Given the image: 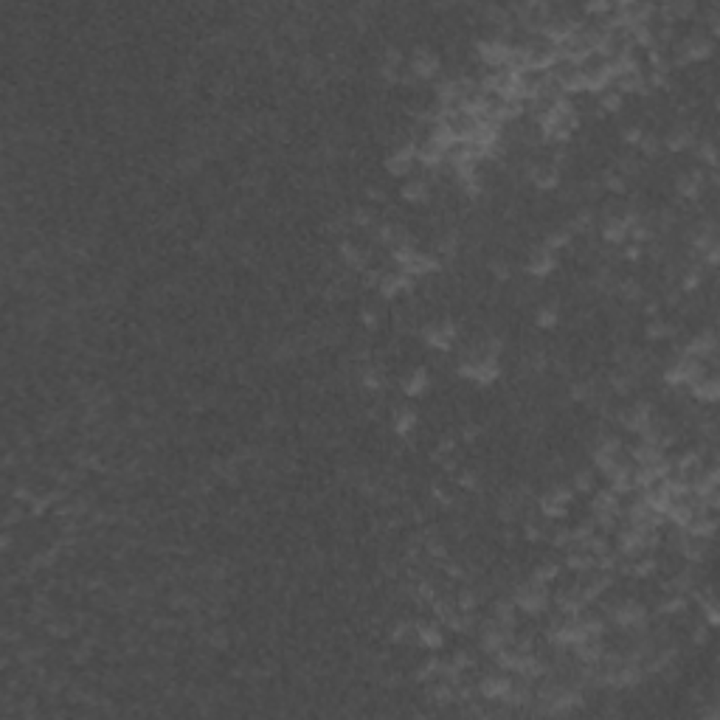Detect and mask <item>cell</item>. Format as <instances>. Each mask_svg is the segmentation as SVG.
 <instances>
[{
    "mask_svg": "<svg viewBox=\"0 0 720 720\" xmlns=\"http://www.w3.org/2000/svg\"><path fill=\"white\" fill-rule=\"evenodd\" d=\"M509 596H513V603L518 611L529 614V616H537V614H543L549 611V603H552V596H549V588L543 583H537V580H524V583H513V588H509Z\"/></svg>",
    "mask_w": 720,
    "mask_h": 720,
    "instance_id": "1",
    "label": "cell"
},
{
    "mask_svg": "<svg viewBox=\"0 0 720 720\" xmlns=\"http://www.w3.org/2000/svg\"><path fill=\"white\" fill-rule=\"evenodd\" d=\"M423 341L436 352H450L459 341V324L453 318H439L423 326Z\"/></svg>",
    "mask_w": 720,
    "mask_h": 720,
    "instance_id": "2",
    "label": "cell"
},
{
    "mask_svg": "<svg viewBox=\"0 0 720 720\" xmlns=\"http://www.w3.org/2000/svg\"><path fill=\"white\" fill-rule=\"evenodd\" d=\"M572 501H574L572 484H552L543 495L537 498V509H540V515H543V518L557 521V518H565L568 504H572Z\"/></svg>",
    "mask_w": 720,
    "mask_h": 720,
    "instance_id": "3",
    "label": "cell"
},
{
    "mask_svg": "<svg viewBox=\"0 0 720 720\" xmlns=\"http://www.w3.org/2000/svg\"><path fill=\"white\" fill-rule=\"evenodd\" d=\"M509 51H513V45H509L506 37H498V34H490L484 40H478L475 43V56L482 59V63L487 68H501L509 63Z\"/></svg>",
    "mask_w": 720,
    "mask_h": 720,
    "instance_id": "4",
    "label": "cell"
},
{
    "mask_svg": "<svg viewBox=\"0 0 720 720\" xmlns=\"http://www.w3.org/2000/svg\"><path fill=\"white\" fill-rule=\"evenodd\" d=\"M526 177L532 180L535 189H540V192H554V189L560 186V180H563V172H560L549 158H546V161L535 158V161H529V166H526Z\"/></svg>",
    "mask_w": 720,
    "mask_h": 720,
    "instance_id": "5",
    "label": "cell"
},
{
    "mask_svg": "<svg viewBox=\"0 0 720 720\" xmlns=\"http://www.w3.org/2000/svg\"><path fill=\"white\" fill-rule=\"evenodd\" d=\"M706 186H709L706 169H701V166L675 175V192H678V197H684V200H689V203L701 200L704 192H706Z\"/></svg>",
    "mask_w": 720,
    "mask_h": 720,
    "instance_id": "6",
    "label": "cell"
},
{
    "mask_svg": "<svg viewBox=\"0 0 720 720\" xmlns=\"http://www.w3.org/2000/svg\"><path fill=\"white\" fill-rule=\"evenodd\" d=\"M408 71H411L414 79H436V76L442 74V59L436 56V51L419 45V48H414V54H411Z\"/></svg>",
    "mask_w": 720,
    "mask_h": 720,
    "instance_id": "7",
    "label": "cell"
},
{
    "mask_svg": "<svg viewBox=\"0 0 720 720\" xmlns=\"http://www.w3.org/2000/svg\"><path fill=\"white\" fill-rule=\"evenodd\" d=\"M509 689H513V675H506V670L487 673V675H482V681H478V695L484 701H493V704H504Z\"/></svg>",
    "mask_w": 720,
    "mask_h": 720,
    "instance_id": "8",
    "label": "cell"
},
{
    "mask_svg": "<svg viewBox=\"0 0 720 720\" xmlns=\"http://www.w3.org/2000/svg\"><path fill=\"white\" fill-rule=\"evenodd\" d=\"M414 164H416V144L411 138H405L392 149V155L385 158V172L394 175V177H405L414 169Z\"/></svg>",
    "mask_w": 720,
    "mask_h": 720,
    "instance_id": "9",
    "label": "cell"
},
{
    "mask_svg": "<svg viewBox=\"0 0 720 720\" xmlns=\"http://www.w3.org/2000/svg\"><path fill=\"white\" fill-rule=\"evenodd\" d=\"M416 290V279L408 276L405 270H388V273L380 276L377 293L383 298H397V295H411Z\"/></svg>",
    "mask_w": 720,
    "mask_h": 720,
    "instance_id": "10",
    "label": "cell"
},
{
    "mask_svg": "<svg viewBox=\"0 0 720 720\" xmlns=\"http://www.w3.org/2000/svg\"><path fill=\"white\" fill-rule=\"evenodd\" d=\"M695 133L698 127L689 124V122H675L664 135H662V146L667 153H684V149L695 146Z\"/></svg>",
    "mask_w": 720,
    "mask_h": 720,
    "instance_id": "11",
    "label": "cell"
},
{
    "mask_svg": "<svg viewBox=\"0 0 720 720\" xmlns=\"http://www.w3.org/2000/svg\"><path fill=\"white\" fill-rule=\"evenodd\" d=\"M557 267V254L543 243V245H535L529 251V259H526V270L532 279H546L552 270Z\"/></svg>",
    "mask_w": 720,
    "mask_h": 720,
    "instance_id": "12",
    "label": "cell"
},
{
    "mask_svg": "<svg viewBox=\"0 0 720 720\" xmlns=\"http://www.w3.org/2000/svg\"><path fill=\"white\" fill-rule=\"evenodd\" d=\"M397 270H405L408 276H431V273H439L442 270V262L436 254H423V251H414Z\"/></svg>",
    "mask_w": 720,
    "mask_h": 720,
    "instance_id": "13",
    "label": "cell"
},
{
    "mask_svg": "<svg viewBox=\"0 0 720 720\" xmlns=\"http://www.w3.org/2000/svg\"><path fill=\"white\" fill-rule=\"evenodd\" d=\"M693 400L704 403V405H715L720 400V380L715 374H704L701 380H695L693 385H686Z\"/></svg>",
    "mask_w": 720,
    "mask_h": 720,
    "instance_id": "14",
    "label": "cell"
},
{
    "mask_svg": "<svg viewBox=\"0 0 720 720\" xmlns=\"http://www.w3.org/2000/svg\"><path fill=\"white\" fill-rule=\"evenodd\" d=\"M338 254H341V259H344V265H346L349 270H360V273H363V270L369 267V259H372L369 248L355 245L352 239H344V243L338 245Z\"/></svg>",
    "mask_w": 720,
    "mask_h": 720,
    "instance_id": "15",
    "label": "cell"
},
{
    "mask_svg": "<svg viewBox=\"0 0 720 720\" xmlns=\"http://www.w3.org/2000/svg\"><path fill=\"white\" fill-rule=\"evenodd\" d=\"M416 644L428 650H442L445 647V633L439 622H416Z\"/></svg>",
    "mask_w": 720,
    "mask_h": 720,
    "instance_id": "16",
    "label": "cell"
},
{
    "mask_svg": "<svg viewBox=\"0 0 720 720\" xmlns=\"http://www.w3.org/2000/svg\"><path fill=\"white\" fill-rule=\"evenodd\" d=\"M599 234H603V239L608 245H625L627 243V223H625V217L622 214H605Z\"/></svg>",
    "mask_w": 720,
    "mask_h": 720,
    "instance_id": "17",
    "label": "cell"
},
{
    "mask_svg": "<svg viewBox=\"0 0 720 720\" xmlns=\"http://www.w3.org/2000/svg\"><path fill=\"white\" fill-rule=\"evenodd\" d=\"M428 385H431V374H428L425 366L411 369V372L403 377V383H400V388H403V394H405V397H419V394H425V392H428Z\"/></svg>",
    "mask_w": 720,
    "mask_h": 720,
    "instance_id": "18",
    "label": "cell"
},
{
    "mask_svg": "<svg viewBox=\"0 0 720 720\" xmlns=\"http://www.w3.org/2000/svg\"><path fill=\"white\" fill-rule=\"evenodd\" d=\"M400 197L405 203L423 205V203L431 200V183H428V180H423V177H411V180H405V186L400 189Z\"/></svg>",
    "mask_w": 720,
    "mask_h": 720,
    "instance_id": "19",
    "label": "cell"
},
{
    "mask_svg": "<svg viewBox=\"0 0 720 720\" xmlns=\"http://www.w3.org/2000/svg\"><path fill=\"white\" fill-rule=\"evenodd\" d=\"M605 513L619 515V493H614L611 487L596 490L591 498V515H605Z\"/></svg>",
    "mask_w": 720,
    "mask_h": 720,
    "instance_id": "20",
    "label": "cell"
},
{
    "mask_svg": "<svg viewBox=\"0 0 720 720\" xmlns=\"http://www.w3.org/2000/svg\"><path fill=\"white\" fill-rule=\"evenodd\" d=\"M675 335H678V326H675L673 321L650 318V321L644 324V338L653 341V344H658V341H670V338H675Z\"/></svg>",
    "mask_w": 720,
    "mask_h": 720,
    "instance_id": "21",
    "label": "cell"
},
{
    "mask_svg": "<svg viewBox=\"0 0 720 720\" xmlns=\"http://www.w3.org/2000/svg\"><path fill=\"white\" fill-rule=\"evenodd\" d=\"M360 385H363L366 392H383V388H385V372H383V366L366 363L363 369H360Z\"/></svg>",
    "mask_w": 720,
    "mask_h": 720,
    "instance_id": "22",
    "label": "cell"
},
{
    "mask_svg": "<svg viewBox=\"0 0 720 720\" xmlns=\"http://www.w3.org/2000/svg\"><path fill=\"white\" fill-rule=\"evenodd\" d=\"M622 104H625V96H622V93H616L614 87L603 90V93H599V104H596V118L619 113V110H622Z\"/></svg>",
    "mask_w": 720,
    "mask_h": 720,
    "instance_id": "23",
    "label": "cell"
},
{
    "mask_svg": "<svg viewBox=\"0 0 720 720\" xmlns=\"http://www.w3.org/2000/svg\"><path fill=\"white\" fill-rule=\"evenodd\" d=\"M616 295L625 304H639V302H644V287H642L639 279H619Z\"/></svg>",
    "mask_w": 720,
    "mask_h": 720,
    "instance_id": "24",
    "label": "cell"
},
{
    "mask_svg": "<svg viewBox=\"0 0 720 720\" xmlns=\"http://www.w3.org/2000/svg\"><path fill=\"white\" fill-rule=\"evenodd\" d=\"M535 324L540 329H554L560 324V304L557 302H546L535 310Z\"/></svg>",
    "mask_w": 720,
    "mask_h": 720,
    "instance_id": "25",
    "label": "cell"
},
{
    "mask_svg": "<svg viewBox=\"0 0 720 720\" xmlns=\"http://www.w3.org/2000/svg\"><path fill=\"white\" fill-rule=\"evenodd\" d=\"M686 605H689V599L684 594H667L662 603H658V614L662 616H684Z\"/></svg>",
    "mask_w": 720,
    "mask_h": 720,
    "instance_id": "26",
    "label": "cell"
},
{
    "mask_svg": "<svg viewBox=\"0 0 720 720\" xmlns=\"http://www.w3.org/2000/svg\"><path fill=\"white\" fill-rule=\"evenodd\" d=\"M414 428H416V411L414 408H397L394 411V434L397 436H408V434H414Z\"/></svg>",
    "mask_w": 720,
    "mask_h": 720,
    "instance_id": "27",
    "label": "cell"
},
{
    "mask_svg": "<svg viewBox=\"0 0 720 720\" xmlns=\"http://www.w3.org/2000/svg\"><path fill=\"white\" fill-rule=\"evenodd\" d=\"M456 482H459L462 490L478 493V490H482V467H459Z\"/></svg>",
    "mask_w": 720,
    "mask_h": 720,
    "instance_id": "28",
    "label": "cell"
},
{
    "mask_svg": "<svg viewBox=\"0 0 720 720\" xmlns=\"http://www.w3.org/2000/svg\"><path fill=\"white\" fill-rule=\"evenodd\" d=\"M546 245H549L554 254L563 251V248H572V245H574V234H572V228H568V225H560V228L549 231Z\"/></svg>",
    "mask_w": 720,
    "mask_h": 720,
    "instance_id": "29",
    "label": "cell"
},
{
    "mask_svg": "<svg viewBox=\"0 0 720 720\" xmlns=\"http://www.w3.org/2000/svg\"><path fill=\"white\" fill-rule=\"evenodd\" d=\"M599 186H603L605 192H614V194H625V192L630 189L627 177H625V175H619L616 169H608V172H603V177H599Z\"/></svg>",
    "mask_w": 720,
    "mask_h": 720,
    "instance_id": "30",
    "label": "cell"
},
{
    "mask_svg": "<svg viewBox=\"0 0 720 720\" xmlns=\"http://www.w3.org/2000/svg\"><path fill=\"white\" fill-rule=\"evenodd\" d=\"M478 605H482V596H478V591L473 585H464L459 594H456V608L462 614H475Z\"/></svg>",
    "mask_w": 720,
    "mask_h": 720,
    "instance_id": "31",
    "label": "cell"
},
{
    "mask_svg": "<svg viewBox=\"0 0 720 720\" xmlns=\"http://www.w3.org/2000/svg\"><path fill=\"white\" fill-rule=\"evenodd\" d=\"M568 228H572V234H591V231L596 228L594 208H580V212L574 214V220L568 223Z\"/></svg>",
    "mask_w": 720,
    "mask_h": 720,
    "instance_id": "32",
    "label": "cell"
},
{
    "mask_svg": "<svg viewBox=\"0 0 720 720\" xmlns=\"http://www.w3.org/2000/svg\"><path fill=\"white\" fill-rule=\"evenodd\" d=\"M557 577H560V563H554V560H543V563H537V565L532 568V580L543 583V585L554 583Z\"/></svg>",
    "mask_w": 720,
    "mask_h": 720,
    "instance_id": "33",
    "label": "cell"
},
{
    "mask_svg": "<svg viewBox=\"0 0 720 720\" xmlns=\"http://www.w3.org/2000/svg\"><path fill=\"white\" fill-rule=\"evenodd\" d=\"M639 153H642V158H658V155L664 153L662 135H655V133L644 130V135H642V141H639Z\"/></svg>",
    "mask_w": 720,
    "mask_h": 720,
    "instance_id": "34",
    "label": "cell"
},
{
    "mask_svg": "<svg viewBox=\"0 0 720 720\" xmlns=\"http://www.w3.org/2000/svg\"><path fill=\"white\" fill-rule=\"evenodd\" d=\"M392 642H394V644L416 642V622H411V619H400V622L392 627Z\"/></svg>",
    "mask_w": 720,
    "mask_h": 720,
    "instance_id": "35",
    "label": "cell"
},
{
    "mask_svg": "<svg viewBox=\"0 0 720 720\" xmlns=\"http://www.w3.org/2000/svg\"><path fill=\"white\" fill-rule=\"evenodd\" d=\"M594 470L591 467H580L574 470V478H572V490L574 493H594Z\"/></svg>",
    "mask_w": 720,
    "mask_h": 720,
    "instance_id": "36",
    "label": "cell"
},
{
    "mask_svg": "<svg viewBox=\"0 0 720 720\" xmlns=\"http://www.w3.org/2000/svg\"><path fill=\"white\" fill-rule=\"evenodd\" d=\"M698 161L706 166V169H717V153H715V141L712 138H704L698 144Z\"/></svg>",
    "mask_w": 720,
    "mask_h": 720,
    "instance_id": "37",
    "label": "cell"
},
{
    "mask_svg": "<svg viewBox=\"0 0 720 720\" xmlns=\"http://www.w3.org/2000/svg\"><path fill=\"white\" fill-rule=\"evenodd\" d=\"M490 273L498 282H509V279H513V265H509L506 259H501V256H495V259H490Z\"/></svg>",
    "mask_w": 720,
    "mask_h": 720,
    "instance_id": "38",
    "label": "cell"
},
{
    "mask_svg": "<svg viewBox=\"0 0 720 720\" xmlns=\"http://www.w3.org/2000/svg\"><path fill=\"white\" fill-rule=\"evenodd\" d=\"M431 498L439 504V506H445V509H450V506H456V495L450 493V490H445L442 484H434L431 487Z\"/></svg>",
    "mask_w": 720,
    "mask_h": 720,
    "instance_id": "39",
    "label": "cell"
},
{
    "mask_svg": "<svg viewBox=\"0 0 720 720\" xmlns=\"http://www.w3.org/2000/svg\"><path fill=\"white\" fill-rule=\"evenodd\" d=\"M622 144H630V146H639V141H642V135H644V127H639V124H630V127H622Z\"/></svg>",
    "mask_w": 720,
    "mask_h": 720,
    "instance_id": "40",
    "label": "cell"
},
{
    "mask_svg": "<svg viewBox=\"0 0 720 720\" xmlns=\"http://www.w3.org/2000/svg\"><path fill=\"white\" fill-rule=\"evenodd\" d=\"M360 324H363L366 329H377L380 326V313H377V307H360Z\"/></svg>",
    "mask_w": 720,
    "mask_h": 720,
    "instance_id": "41",
    "label": "cell"
},
{
    "mask_svg": "<svg viewBox=\"0 0 720 720\" xmlns=\"http://www.w3.org/2000/svg\"><path fill=\"white\" fill-rule=\"evenodd\" d=\"M583 12H585V14H605V17H608V14L614 12V3H608V0H596V3H585Z\"/></svg>",
    "mask_w": 720,
    "mask_h": 720,
    "instance_id": "42",
    "label": "cell"
},
{
    "mask_svg": "<svg viewBox=\"0 0 720 720\" xmlns=\"http://www.w3.org/2000/svg\"><path fill=\"white\" fill-rule=\"evenodd\" d=\"M478 436H482V425L473 423V419H467V423L462 425V439L464 442H475Z\"/></svg>",
    "mask_w": 720,
    "mask_h": 720,
    "instance_id": "43",
    "label": "cell"
},
{
    "mask_svg": "<svg viewBox=\"0 0 720 720\" xmlns=\"http://www.w3.org/2000/svg\"><path fill=\"white\" fill-rule=\"evenodd\" d=\"M693 642L706 644L709 642V625H693Z\"/></svg>",
    "mask_w": 720,
    "mask_h": 720,
    "instance_id": "44",
    "label": "cell"
},
{
    "mask_svg": "<svg viewBox=\"0 0 720 720\" xmlns=\"http://www.w3.org/2000/svg\"><path fill=\"white\" fill-rule=\"evenodd\" d=\"M642 256V245H636V243H630V245H625V251H622V259H630V262H636Z\"/></svg>",
    "mask_w": 720,
    "mask_h": 720,
    "instance_id": "45",
    "label": "cell"
},
{
    "mask_svg": "<svg viewBox=\"0 0 720 720\" xmlns=\"http://www.w3.org/2000/svg\"><path fill=\"white\" fill-rule=\"evenodd\" d=\"M212 644H214V647H225V644H228V633H225L223 627H217L214 633H212Z\"/></svg>",
    "mask_w": 720,
    "mask_h": 720,
    "instance_id": "46",
    "label": "cell"
},
{
    "mask_svg": "<svg viewBox=\"0 0 720 720\" xmlns=\"http://www.w3.org/2000/svg\"><path fill=\"white\" fill-rule=\"evenodd\" d=\"M501 543H504L506 549H513V546H515V532H513V529H504V532H501Z\"/></svg>",
    "mask_w": 720,
    "mask_h": 720,
    "instance_id": "47",
    "label": "cell"
},
{
    "mask_svg": "<svg viewBox=\"0 0 720 720\" xmlns=\"http://www.w3.org/2000/svg\"><path fill=\"white\" fill-rule=\"evenodd\" d=\"M642 310H644L647 318H658V302H644Z\"/></svg>",
    "mask_w": 720,
    "mask_h": 720,
    "instance_id": "48",
    "label": "cell"
},
{
    "mask_svg": "<svg viewBox=\"0 0 720 720\" xmlns=\"http://www.w3.org/2000/svg\"><path fill=\"white\" fill-rule=\"evenodd\" d=\"M366 194H369L372 200H383V203H385V192H383V189H377V186H372Z\"/></svg>",
    "mask_w": 720,
    "mask_h": 720,
    "instance_id": "49",
    "label": "cell"
}]
</instances>
